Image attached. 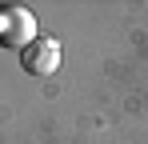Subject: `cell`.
Instances as JSON below:
<instances>
[{
    "label": "cell",
    "mask_w": 148,
    "mask_h": 144,
    "mask_svg": "<svg viewBox=\"0 0 148 144\" xmlns=\"http://www.w3.org/2000/svg\"><path fill=\"white\" fill-rule=\"evenodd\" d=\"M36 36H40V32H36V16H32L28 8L12 4V8H4V12H0V44L20 48V52H24Z\"/></svg>",
    "instance_id": "6da1fadb"
},
{
    "label": "cell",
    "mask_w": 148,
    "mask_h": 144,
    "mask_svg": "<svg viewBox=\"0 0 148 144\" xmlns=\"http://www.w3.org/2000/svg\"><path fill=\"white\" fill-rule=\"evenodd\" d=\"M20 64H24L28 76H52V72L60 68V40L56 36H36L32 44L20 52Z\"/></svg>",
    "instance_id": "7a4b0ae2"
}]
</instances>
